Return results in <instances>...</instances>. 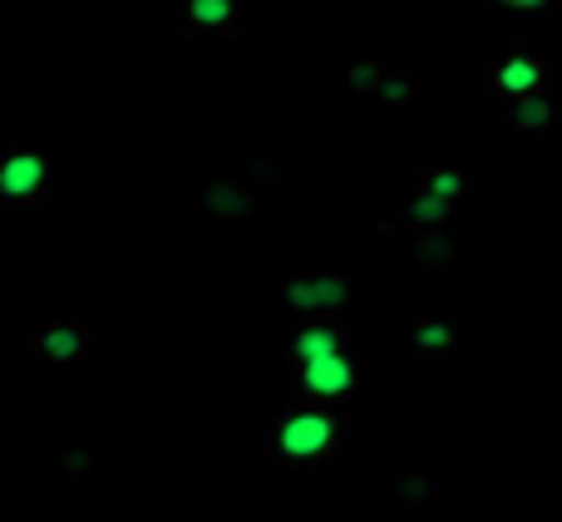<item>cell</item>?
<instances>
[{
  "label": "cell",
  "instance_id": "cell-7",
  "mask_svg": "<svg viewBox=\"0 0 562 522\" xmlns=\"http://www.w3.org/2000/svg\"><path fill=\"white\" fill-rule=\"evenodd\" d=\"M409 345H415L419 360H449L459 350V330L449 326L445 316H435V310H425V316L409 326Z\"/></svg>",
  "mask_w": 562,
  "mask_h": 522
},
{
  "label": "cell",
  "instance_id": "cell-12",
  "mask_svg": "<svg viewBox=\"0 0 562 522\" xmlns=\"http://www.w3.org/2000/svg\"><path fill=\"white\" fill-rule=\"evenodd\" d=\"M425 188L429 197H439V203H449V207H459L464 203V193H469V178L459 173V168H435V173H425Z\"/></svg>",
  "mask_w": 562,
  "mask_h": 522
},
{
  "label": "cell",
  "instance_id": "cell-11",
  "mask_svg": "<svg viewBox=\"0 0 562 522\" xmlns=\"http://www.w3.org/2000/svg\"><path fill=\"white\" fill-rule=\"evenodd\" d=\"M508 124H514L518 134H543V128L558 124V104L543 99V89H538V94H524L508 104Z\"/></svg>",
  "mask_w": 562,
  "mask_h": 522
},
{
  "label": "cell",
  "instance_id": "cell-1",
  "mask_svg": "<svg viewBox=\"0 0 562 522\" xmlns=\"http://www.w3.org/2000/svg\"><path fill=\"white\" fill-rule=\"evenodd\" d=\"M346 449V419L336 405H316V399H291L267 424V458L277 468H321Z\"/></svg>",
  "mask_w": 562,
  "mask_h": 522
},
{
  "label": "cell",
  "instance_id": "cell-9",
  "mask_svg": "<svg viewBox=\"0 0 562 522\" xmlns=\"http://www.w3.org/2000/svg\"><path fill=\"white\" fill-rule=\"evenodd\" d=\"M435 498H439V478L429 468H405L395 478V503L405 513H425V508H435Z\"/></svg>",
  "mask_w": 562,
  "mask_h": 522
},
{
  "label": "cell",
  "instance_id": "cell-13",
  "mask_svg": "<svg viewBox=\"0 0 562 522\" xmlns=\"http://www.w3.org/2000/svg\"><path fill=\"white\" fill-rule=\"evenodd\" d=\"M498 10H518V15H548L558 0H494Z\"/></svg>",
  "mask_w": 562,
  "mask_h": 522
},
{
  "label": "cell",
  "instance_id": "cell-4",
  "mask_svg": "<svg viewBox=\"0 0 562 522\" xmlns=\"http://www.w3.org/2000/svg\"><path fill=\"white\" fill-rule=\"evenodd\" d=\"M49 188V158L35 148H10L0 158V207H30Z\"/></svg>",
  "mask_w": 562,
  "mask_h": 522
},
{
  "label": "cell",
  "instance_id": "cell-5",
  "mask_svg": "<svg viewBox=\"0 0 562 522\" xmlns=\"http://www.w3.org/2000/svg\"><path fill=\"white\" fill-rule=\"evenodd\" d=\"M277 296L291 310H301V316H330V310H340L356 296V281L350 276H291L277 286Z\"/></svg>",
  "mask_w": 562,
  "mask_h": 522
},
{
  "label": "cell",
  "instance_id": "cell-10",
  "mask_svg": "<svg viewBox=\"0 0 562 522\" xmlns=\"http://www.w3.org/2000/svg\"><path fill=\"white\" fill-rule=\"evenodd\" d=\"M409 257H415L425 271H454V261H459L454 242L439 237L435 227H415V232H409Z\"/></svg>",
  "mask_w": 562,
  "mask_h": 522
},
{
  "label": "cell",
  "instance_id": "cell-3",
  "mask_svg": "<svg viewBox=\"0 0 562 522\" xmlns=\"http://www.w3.org/2000/svg\"><path fill=\"white\" fill-rule=\"evenodd\" d=\"M25 340L45 365H79V360H89V320L40 316L25 326Z\"/></svg>",
  "mask_w": 562,
  "mask_h": 522
},
{
  "label": "cell",
  "instance_id": "cell-6",
  "mask_svg": "<svg viewBox=\"0 0 562 522\" xmlns=\"http://www.w3.org/2000/svg\"><path fill=\"white\" fill-rule=\"evenodd\" d=\"M543 79H548L543 59L528 55V49H508L504 59H494V65H488V84H494V94H504V99L538 94V89H543Z\"/></svg>",
  "mask_w": 562,
  "mask_h": 522
},
{
  "label": "cell",
  "instance_id": "cell-2",
  "mask_svg": "<svg viewBox=\"0 0 562 522\" xmlns=\"http://www.w3.org/2000/svg\"><path fill=\"white\" fill-rule=\"evenodd\" d=\"M366 365L370 355L360 345H340L330 355H316V360H291V389L296 399H316V405H350L366 385Z\"/></svg>",
  "mask_w": 562,
  "mask_h": 522
},
{
  "label": "cell",
  "instance_id": "cell-14",
  "mask_svg": "<svg viewBox=\"0 0 562 522\" xmlns=\"http://www.w3.org/2000/svg\"><path fill=\"white\" fill-rule=\"evenodd\" d=\"M89 464H94V454H65V474L69 478H85Z\"/></svg>",
  "mask_w": 562,
  "mask_h": 522
},
{
  "label": "cell",
  "instance_id": "cell-8",
  "mask_svg": "<svg viewBox=\"0 0 562 522\" xmlns=\"http://www.w3.org/2000/svg\"><path fill=\"white\" fill-rule=\"evenodd\" d=\"M243 20V5L237 0H183V30H198V35H227Z\"/></svg>",
  "mask_w": 562,
  "mask_h": 522
}]
</instances>
